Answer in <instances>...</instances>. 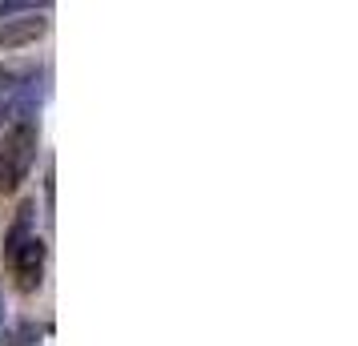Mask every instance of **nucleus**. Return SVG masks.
Wrapping results in <instances>:
<instances>
[{
  "label": "nucleus",
  "mask_w": 358,
  "mask_h": 346,
  "mask_svg": "<svg viewBox=\"0 0 358 346\" xmlns=\"http://www.w3.org/2000/svg\"><path fill=\"white\" fill-rule=\"evenodd\" d=\"M33 217H36V201H20L17 222H13V230H8V238H4V254H13L20 242L33 238Z\"/></svg>",
  "instance_id": "20e7f679"
},
{
  "label": "nucleus",
  "mask_w": 358,
  "mask_h": 346,
  "mask_svg": "<svg viewBox=\"0 0 358 346\" xmlns=\"http://www.w3.org/2000/svg\"><path fill=\"white\" fill-rule=\"evenodd\" d=\"M49 33V20L41 13H13L0 24V49H24V45H36L41 36Z\"/></svg>",
  "instance_id": "7ed1b4c3"
},
{
  "label": "nucleus",
  "mask_w": 358,
  "mask_h": 346,
  "mask_svg": "<svg viewBox=\"0 0 358 346\" xmlns=\"http://www.w3.org/2000/svg\"><path fill=\"white\" fill-rule=\"evenodd\" d=\"M0 326H4V302H0Z\"/></svg>",
  "instance_id": "1a4fd4ad"
},
{
  "label": "nucleus",
  "mask_w": 358,
  "mask_h": 346,
  "mask_svg": "<svg viewBox=\"0 0 358 346\" xmlns=\"http://www.w3.org/2000/svg\"><path fill=\"white\" fill-rule=\"evenodd\" d=\"M0 125H13V105H8V93L0 97Z\"/></svg>",
  "instance_id": "6e6552de"
},
{
  "label": "nucleus",
  "mask_w": 358,
  "mask_h": 346,
  "mask_svg": "<svg viewBox=\"0 0 358 346\" xmlns=\"http://www.w3.org/2000/svg\"><path fill=\"white\" fill-rule=\"evenodd\" d=\"M36 4H49V0H0V17H13V13H36Z\"/></svg>",
  "instance_id": "423d86ee"
},
{
  "label": "nucleus",
  "mask_w": 358,
  "mask_h": 346,
  "mask_svg": "<svg viewBox=\"0 0 358 346\" xmlns=\"http://www.w3.org/2000/svg\"><path fill=\"white\" fill-rule=\"evenodd\" d=\"M45 258H49V246H45L36 233L29 238V242H20V246L8 254L20 294H33V290H41V282H45Z\"/></svg>",
  "instance_id": "f03ea898"
},
{
  "label": "nucleus",
  "mask_w": 358,
  "mask_h": 346,
  "mask_svg": "<svg viewBox=\"0 0 358 346\" xmlns=\"http://www.w3.org/2000/svg\"><path fill=\"white\" fill-rule=\"evenodd\" d=\"M20 81H24V77H20L17 69H4V65H0V97H4L8 89H17Z\"/></svg>",
  "instance_id": "0eeeda50"
},
{
  "label": "nucleus",
  "mask_w": 358,
  "mask_h": 346,
  "mask_svg": "<svg viewBox=\"0 0 358 346\" xmlns=\"http://www.w3.org/2000/svg\"><path fill=\"white\" fill-rule=\"evenodd\" d=\"M41 334H45V326H36V322H20V326L8 334V346H33Z\"/></svg>",
  "instance_id": "39448f33"
},
{
  "label": "nucleus",
  "mask_w": 358,
  "mask_h": 346,
  "mask_svg": "<svg viewBox=\"0 0 358 346\" xmlns=\"http://www.w3.org/2000/svg\"><path fill=\"white\" fill-rule=\"evenodd\" d=\"M36 121H13L4 141H0V194H17V185L24 182V173L33 169L36 161Z\"/></svg>",
  "instance_id": "f257e3e1"
}]
</instances>
